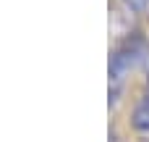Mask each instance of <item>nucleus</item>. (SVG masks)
Instances as JSON below:
<instances>
[{
    "mask_svg": "<svg viewBox=\"0 0 149 142\" xmlns=\"http://www.w3.org/2000/svg\"><path fill=\"white\" fill-rule=\"evenodd\" d=\"M144 55H147V50H144L141 37H126L123 42L115 45V50L110 55V95H113V100H118V92L123 90L128 74L136 69V63Z\"/></svg>",
    "mask_w": 149,
    "mask_h": 142,
    "instance_id": "obj_1",
    "label": "nucleus"
},
{
    "mask_svg": "<svg viewBox=\"0 0 149 142\" xmlns=\"http://www.w3.org/2000/svg\"><path fill=\"white\" fill-rule=\"evenodd\" d=\"M128 124L134 132L139 134H149V82L141 87L134 108H131V116H128Z\"/></svg>",
    "mask_w": 149,
    "mask_h": 142,
    "instance_id": "obj_2",
    "label": "nucleus"
},
{
    "mask_svg": "<svg viewBox=\"0 0 149 142\" xmlns=\"http://www.w3.org/2000/svg\"><path fill=\"white\" fill-rule=\"evenodd\" d=\"M131 11H144V8H149V0H123Z\"/></svg>",
    "mask_w": 149,
    "mask_h": 142,
    "instance_id": "obj_3",
    "label": "nucleus"
},
{
    "mask_svg": "<svg viewBox=\"0 0 149 142\" xmlns=\"http://www.w3.org/2000/svg\"><path fill=\"white\" fill-rule=\"evenodd\" d=\"M141 142H149V140H141Z\"/></svg>",
    "mask_w": 149,
    "mask_h": 142,
    "instance_id": "obj_4",
    "label": "nucleus"
}]
</instances>
